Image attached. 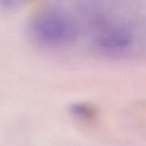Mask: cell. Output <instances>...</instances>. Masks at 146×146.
Wrapping results in <instances>:
<instances>
[{"instance_id":"obj_1","label":"cell","mask_w":146,"mask_h":146,"mask_svg":"<svg viewBox=\"0 0 146 146\" xmlns=\"http://www.w3.org/2000/svg\"><path fill=\"white\" fill-rule=\"evenodd\" d=\"M28 32L38 46L52 47L68 40L72 29L70 21L63 13L54 9L43 8L37 10L32 16Z\"/></svg>"},{"instance_id":"obj_2","label":"cell","mask_w":146,"mask_h":146,"mask_svg":"<svg viewBox=\"0 0 146 146\" xmlns=\"http://www.w3.org/2000/svg\"><path fill=\"white\" fill-rule=\"evenodd\" d=\"M130 42L131 39L127 33L117 30L104 32L97 38L98 44L108 49L122 48L128 46Z\"/></svg>"},{"instance_id":"obj_3","label":"cell","mask_w":146,"mask_h":146,"mask_svg":"<svg viewBox=\"0 0 146 146\" xmlns=\"http://www.w3.org/2000/svg\"><path fill=\"white\" fill-rule=\"evenodd\" d=\"M70 110L74 115L84 120H93L98 115L96 107L87 103H77L72 104Z\"/></svg>"},{"instance_id":"obj_4","label":"cell","mask_w":146,"mask_h":146,"mask_svg":"<svg viewBox=\"0 0 146 146\" xmlns=\"http://www.w3.org/2000/svg\"><path fill=\"white\" fill-rule=\"evenodd\" d=\"M16 6L14 1H0V7L3 9H11Z\"/></svg>"}]
</instances>
